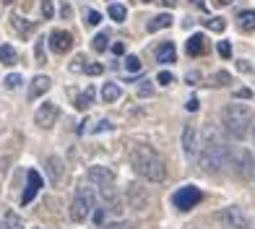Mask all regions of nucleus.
<instances>
[{"instance_id":"f257e3e1","label":"nucleus","mask_w":255,"mask_h":229,"mask_svg":"<svg viewBox=\"0 0 255 229\" xmlns=\"http://www.w3.org/2000/svg\"><path fill=\"white\" fill-rule=\"evenodd\" d=\"M130 167L138 177H143L148 182H161L167 177V164L151 146L138 143L130 148Z\"/></svg>"},{"instance_id":"f03ea898","label":"nucleus","mask_w":255,"mask_h":229,"mask_svg":"<svg viewBox=\"0 0 255 229\" xmlns=\"http://www.w3.org/2000/svg\"><path fill=\"white\" fill-rule=\"evenodd\" d=\"M250 125H253V112L248 105H227L222 110V128L229 138L242 141L250 133Z\"/></svg>"},{"instance_id":"7ed1b4c3","label":"nucleus","mask_w":255,"mask_h":229,"mask_svg":"<svg viewBox=\"0 0 255 229\" xmlns=\"http://www.w3.org/2000/svg\"><path fill=\"white\" fill-rule=\"evenodd\" d=\"M229 156H232V148L219 138V135L208 133V138L201 148V169L208 172V175H216L229 164Z\"/></svg>"},{"instance_id":"20e7f679","label":"nucleus","mask_w":255,"mask_h":229,"mask_svg":"<svg viewBox=\"0 0 255 229\" xmlns=\"http://www.w3.org/2000/svg\"><path fill=\"white\" fill-rule=\"evenodd\" d=\"M94 211H97V196H94V190L86 188V185H81L76 190V196H73V203H71V219L73 222H86Z\"/></svg>"},{"instance_id":"39448f33","label":"nucleus","mask_w":255,"mask_h":229,"mask_svg":"<svg viewBox=\"0 0 255 229\" xmlns=\"http://www.w3.org/2000/svg\"><path fill=\"white\" fill-rule=\"evenodd\" d=\"M201 198H203V193H201V188H195V185H182L175 196H172V203H175V209H180V211H190V209H195V206L201 203Z\"/></svg>"},{"instance_id":"423d86ee","label":"nucleus","mask_w":255,"mask_h":229,"mask_svg":"<svg viewBox=\"0 0 255 229\" xmlns=\"http://www.w3.org/2000/svg\"><path fill=\"white\" fill-rule=\"evenodd\" d=\"M229 164L235 167V172L240 177H253L255 175V159L248 148H235L229 156Z\"/></svg>"},{"instance_id":"0eeeda50","label":"nucleus","mask_w":255,"mask_h":229,"mask_svg":"<svg viewBox=\"0 0 255 229\" xmlns=\"http://www.w3.org/2000/svg\"><path fill=\"white\" fill-rule=\"evenodd\" d=\"M55 120H57V105L55 102H44V105L34 112V122H37L39 128H44V130L52 128Z\"/></svg>"},{"instance_id":"6e6552de","label":"nucleus","mask_w":255,"mask_h":229,"mask_svg":"<svg viewBox=\"0 0 255 229\" xmlns=\"http://www.w3.org/2000/svg\"><path fill=\"white\" fill-rule=\"evenodd\" d=\"M219 216H222V222L229 229H248V216L242 214V209H237V206H227Z\"/></svg>"},{"instance_id":"1a4fd4ad","label":"nucleus","mask_w":255,"mask_h":229,"mask_svg":"<svg viewBox=\"0 0 255 229\" xmlns=\"http://www.w3.org/2000/svg\"><path fill=\"white\" fill-rule=\"evenodd\" d=\"M50 47H52V52H57V55H65L68 50L73 47V37H71V31L55 29V31L50 34Z\"/></svg>"},{"instance_id":"9d476101","label":"nucleus","mask_w":255,"mask_h":229,"mask_svg":"<svg viewBox=\"0 0 255 229\" xmlns=\"http://www.w3.org/2000/svg\"><path fill=\"white\" fill-rule=\"evenodd\" d=\"M89 182L91 185H99V188H107V185H112L115 182V172L112 169H107V167H102V164H94L89 169Z\"/></svg>"},{"instance_id":"9b49d317","label":"nucleus","mask_w":255,"mask_h":229,"mask_svg":"<svg viewBox=\"0 0 255 229\" xmlns=\"http://www.w3.org/2000/svg\"><path fill=\"white\" fill-rule=\"evenodd\" d=\"M39 188H42V177H39V172L37 169H29L26 172V190H24V196H21V203H31L34 201V196L39 193Z\"/></svg>"},{"instance_id":"f8f14e48","label":"nucleus","mask_w":255,"mask_h":229,"mask_svg":"<svg viewBox=\"0 0 255 229\" xmlns=\"http://www.w3.org/2000/svg\"><path fill=\"white\" fill-rule=\"evenodd\" d=\"M182 151L188 159H193L198 154V130L193 125H185V130H182Z\"/></svg>"},{"instance_id":"ddd939ff","label":"nucleus","mask_w":255,"mask_h":229,"mask_svg":"<svg viewBox=\"0 0 255 229\" xmlns=\"http://www.w3.org/2000/svg\"><path fill=\"white\" fill-rule=\"evenodd\" d=\"M50 86H52V81H50L47 76H34V78H31V86H29V91H26V97L34 102V99H39L42 94H47Z\"/></svg>"},{"instance_id":"4468645a","label":"nucleus","mask_w":255,"mask_h":229,"mask_svg":"<svg viewBox=\"0 0 255 229\" xmlns=\"http://www.w3.org/2000/svg\"><path fill=\"white\" fill-rule=\"evenodd\" d=\"M156 60H159L161 65H169V63H175V60H177L175 42H161L159 47H156Z\"/></svg>"},{"instance_id":"2eb2a0df","label":"nucleus","mask_w":255,"mask_h":229,"mask_svg":"<svg viewBox=\"0 0 255 229\" xmlns=\"http://www.w3.org/2000/svg\"><path fill=\"white\" fill-rule=\"evenodd\" d=\"M128 203H130L135 211H143L146 209L148 198L141 196V185H128Z\"/></svg>"},{"instance_id":"dca6fc26","label":"nucleus","mask_w":255,"mask_h":229,"mask_svg":"<svg viewBox=\"0 0 255 229\" xmlns=\"http://www.w3.org/2000/svg\"><path fill=\"white\" fill-rule=\"evenodd\" d=\"M185 50H188L190 57H198L206 52V37L203 34H193V37L188 39V44H185Z\"/></svg>"},{"instance_id":"f3484780","label":"nucleus","mask_w":255,"mask_h":229,"mask_svg":"<svg viewBox=\"0 0 255 229\" xmlns=\"http://www.w3.org/2000/svg\"><path fill=\"white\" fill-rule=\"evenodd\" d=\"M102 196H104V203L110 206V211H115V214H120V211H123V203H120V198H118V193H115L112 185L102 188Z\"/></svg>"},{"instance_id":"a211bd4d","label":"nucleus","mask_w":255,"mask_h":229,"mask_svg":"<svg viewBox=\"0 0 255 229\" xmlns=\"http://www.w3.org/2000/svg\"><path fill=\"white\" fill-rule=\"evenodd\" d=\"M172 26V16L169 13H159V16H154L151 21L146 24V29H148V34H154V31H161V29H169Z\"/></svg>"},{"instance_id":"6ab92c4d","label":"nucleus","mask_w":255,"mask_h":229,"mask_svg":"<svg viewBox=\"0 0 255 229\" xmlns=\"http://www.w3.org/2000/svg\"><path fill=\"white\" fill-rule=\"evenodd\" d=\"M47 177H50V182H55V185L63 177V164H60V159H57V156L47 159Z\"/></svg>"},{"instance_id":"aec40b11","label":"nucleus","mask_w":255,"mask_h":229,"mask_svg":"<svg viewBox=\"0 0 255 229\" xmlns=\"http://www.w3.org/2000/svg\"><path fill=\"white\" fill-rule=\"evenodd\" d=\"M120 97H123V89H120L118 84H104V89H102V99L107 102V105L118 102Z\"/></svg>"},{"instance_id":"412c9836","label":"nucleus","mask_w":255,"mask_h":229,"mask_svg":"<svg viewBox=\"0 0 255 229\" xmlns=\"http://www.w3.org/2000/svg\"><path fill=\"white\" fill-rule=\"evenodd\" d=\"M16 60H18L16 50L10 47V44H0V63L3 65H16Z\"/></svg>"},{"instance_id":"4be33fe9","label":"nucleus","mask_w":255,"mask_h":229,"mask_svg":"<svg viewBox=\"0 0 255 229\" xmlns=\"http://www.w3.org/2000/svg\"><path fill=\"white\" fill-rule=\"evenodd\" d=\"M237 21H240L242 31H253L255 29V10H242V13L237 16Z\"/></svg>"},{"instance_id":"5701e85b","label":"nucleus","mask_w":255,"mask_h":229,"mask_svg":"<svg viewBox=\"0 0 255 229\" xmlns=\"http://www.w3.org/2000/svg\"><path fill=\"white\" fill-rule=\"evenodd\" d=\"M89 105H94V89H91V86H86L84 94L76 97V107H78V110H86Z\"/></svg>"},{"instance_id":"b1692460","label":"nucleus","mask_w":255,"mask_h":229,"mask_svg":"<svg viewBox=\"0 0 255 229\" xmlns=\"http://www.w3.org/2000/svg\"><path fill=\"white\" fill-rule=\"evenodd\" d=\"M5 229H24V222L16 211H5Z\"/></svg>"},{"instance_id":"393cba45","label":"nucleus","mask_w":255,"mask_h":229,"mask_svg":"<svg viewBox=\"0 0 255 229\" xmlns=\"http://www.w3.org/2000/svg\"><path fill=\"white\" fill-rule=\"evenodd\" d=\"M102 21V13L99 10H94V8H84V24L86 26H97Z\"/></svg>"},{"instance_id":"a878e982","label":"nucleus","mask_w":255,"mask_h":229,"mask_svg":"<svg viewBox=\"0 0 255 229\" xmlns=\"http://www.w3.org/2000/svg\"><path fill=\"white\" fill-rule=\"evenodd\" d=\"M107 13H110V18H112V21H118V24H123V21H125V16H128V13H125V8H123L120 3H112Z\"/></svg>"},{"instance_id":"bb28decb","label":"nucleus","mask_w":255,"mask_h":229,"mask_svg":"<svg viewBox=\"0 0 255 229\" xmlns=\"http://www.w3.org/2000/svg\"><path fill=\"white\" fill-rule=\"evenodd\" d=\"M107 44H110L107 31H99L97 37H94V44H91V47H94V52H104V50H107Z\"/></svg>"},{"instance_id":"cd10ccee","label":"nucleus","mask_w":255,"mask_h":229,"mask_svg":"<svg viewBox=\"0 0 255 229\" xmlns=\"http://www.w3.org/2000/svg\"><path fill=\"white\" fill-rule=\"evenodd\" d=\"M211 84H214V86H229V84H232V76H229L227 71H219V73L211 76Z\"/></svg>"},{"instance_id":"c85d7f7f","label":"nucleus","mask_w":255,"mask_h":229,"mask_svg":"<svg viewBox=\"0 0 255 229\" xmlns=\"http://www.w3.org/2000/svg\"><path fill=\"white\" fill-rule=\"evenodd\" d=\"M125 71L128 73H138V71H141V60H138L135 55H128L125 57Z\"/></svg>"},{"instance_id":"c756f323","label":"nucleus","mask_w":255,"mask_h":229,"mask_svg":"<svg viewBox=\"0 0 255 229\" xmlns=\"http://www.w3.org/2000/svg\"><path fill=\"white\" fill-rule=\"evenodd\" d=\"M10 21H13V26H16L18 34H31V29H34V24H24L21 16H10Z\"/></svg>"},{"instance_id":"7c9ffc66","label":"nucleus","mask_w":255,"mask_h":229,"mask_svg":"<svg viewBox=\"0 0 255 229\" xmlns=\"http://www.w3.org/2000/svg\"><path fill=\"white\" fill-rule=\"evenodd\" d=\"M206 26L211 29V31H219V34H222V31L227 29V21H224V18H208Z\"/></svg>"},{"instance_id":"2f4dec72","label":"nucleus","mask_w":255,"mask_h":229,"mask_svg":"<svg viewBox=\"0 0 255 229\" xmlns=\"http://www.w3.org/2000/svg\"><path fill=\"white\" fill-rule=\"evenodd\" d=\"M42 16H44V21H50L52 16H55V8H52V0H42Z\"/></svg>"},{"instance_id":"473e14b6","label":"nucleus","mask_w":255,"mask_h":229,"mask_svg":"<svg viewBox=\"0 0 255 229\" xmlns=\"http://www.w3.org/2000/svg\"><path fill=\"white\" fill-rule=\"evenodd\" d=\"M151 94H154V86H151V81H143L141 86H138V97H141V99L151 97Z\"/></svg>"},{"instance_id":"72a5a7b5","label":"nucleus","mask_w":255,"mask_h":229,"mask_svg":"<svg viewBox=\"0 0 255 229\" xmlns=\"http://www.w3.org/2000/svg\"><path fill=\"white\" fill-rule=\"evenodd\" d=\"M112 128H115V125H112L110 120H99V122L94 125V128L89 130V133H104V130H112Z\"/></svg>"},{"instance_id":"f704fd0d","label":"nucleus","mask_w":255,"mask_h":229,"mask_svg":"<svg viewBox=\"0 0 255 229\" xmlns=\"http://www.w3.org/2000/svg\"><path fill=\"white\" fill-rule=\"evenodd\" d=\"M156 81H159L161 86H169V84H175V76H172L169 71H161V73L156 76Z\"/></svg>"},{"instance_id":"c9c22d12","label":"nucleus","mask_w":255,"mask_h":229,"mask_svg":"<svg viewBox=\"0 0 255 229\" xmlns=\"http://www.w3.org/2000/svg\"><path fill=\"white\" fill-rule=\"evenodd\" d=\"M216 50H219V55H222L224 60H227V57H232V44H229V42H219Z\"/></svg>"},{"instance_id":"e433bc0d","label":"nucleus","mask_w":255,"mask_h":229,"mask_svg":"<svg viewBox=\"0 0 255 229\" xmlns=\"http://www.w3.org/2000/svg\"><path fill=\"white\" fill-rule=\"evenodd\" d=\"M18 84H21V76H16V73H10L5 78V89H18Z\"/></svg>"},{"instance_id":"4c0bfd02","label":"nucleus","mask_w":255,"mask_h":229,"mask_svg":"<svg viewBox=\"0 0 255 229\" xmlns=\"http://www.w3.org/2000/svg\"><path fill=\"white\" fill-rule=\"evenodd\" d=\"M34 55H37V63H44V39L37 42V47H34Z\"/></svg>"},{"instance_id":"58836bf2","label":"nucleus","mask_w":255,"mask_h":229,"mask_svg":"<svg viewBox=\"0 0 255 229\" xmlns=\"http://www.w3.org/2000/svg\"><path fill=\"white\" fill-rule=\"evenodd\" d=\"M102 71H104V68H102L99 63H91V65H86V73H89V76H99Z\"/></svg>"},{"instance_id":"ea45409f","label":"nucleus","mask_w":255,"mask_h":229,"mask_svg":"<svg viewBox=\"0 0 255 229\" xmlns=\"http://www.w3.org/2000/svg\"><path fill=\"white\" fill-rule=\"evenodd\" d=\"M235 99H253V91L250 89H237L235 91Z\"/></svg>"},{"instance_id":"a19ab883","label":"nucleus","mask_w":255,"mask_h":229,"mask_svg":"<svg viewBox=\"0 0 255 229\" xmlns=\"http://www.w3.org/2000/svg\"><path fill=\"white\" fill-rule=\"evenodd\" d=\"M107 229H133L128 222H115V224H107Z\"/></svg>"},{"instance_id":"79ce46f5","label":"nucleus","mask_w":255,"mask_h":229,"mask_svg":"<svg viewBox=\"0 0 255 229\" xmlns=\"http://www.w3.org/2000/svg\"><path fill=\"white\" fill-rule=\"evenodd\" d=\"M185 110H188V112H195V110H198V99H188V105H185Z\"/></svg>"},{"instance_id":"37998d69","label":"nucleus","mask_w":255,"mask_h":229,"mask_svg":"<svg viewBox=\"0 0 255 229\" xmlns=\"http://www.w3.org/2000/svg\"><path fill=\"white\" fill-rule=\"evenodd\" d=\"M112 52H115V55H123V52H125V44H123V42H115V44H112Z\"/></svg>"},{"instance_id":"c03bdc74","label":"nucleus","mask_w":255,"mask_h":229,"mask_svg":"<svg viewBox=\"0 0 255 229\" xmlns=\"http://www.w3.org/2000/svg\"><path fill=\"white\" fill-rule=\"evenodd\" d=\"M237 68H240L242 73H250V71H253V68H250V63H248V60H240V63H237Z\"/></svg>"},{"instance_id":"a18cd8bd","label":"nucleus","mask_w":255,"mask_h":229,"mask_svg":"<svg viewBox=\"0 0 255 229\" xmlns=\"http://www.w3.org/2000/svg\"><path fill=\"white\" fill-rule=\"evenodd\" d=\"M94 222H97V224L104 222V209H97V211H94Z\"/></svg>"},{"instance_id":"49530a36","label":"nucleus","mask_w":255,"mask_h":229,"mask_svg":"<svg viewBox=\"0 0 255 229\" xmlns=\"http://www.w3.org/2000/svg\"><path fill=\"white\" fill-rule=\"evenodd\" d=\"M60 13H63V18H71L73 10H71V5H68V3H63V10H60Z\"/></svg>"},{"instance_id":"de8ad7c7","label":"nucleus","mask_w":255,"mask_h":229,"mask_svg":"<svg viewBox=\"0 0 255 229\" xmlns=\"http://www.w3.org/2000/svg\"><path fill=\"white\" fill-rule=\"evenodd\" d=\"M214 3H216L219 8H222V5H232V3H235V0H214Z\"/></svg>"},{"instance_id":"09e8293b","label":"nucleus","mask_w":255,"mask_h":229,"mask_svg":"<svg viewBox=\"0 0 255 229\" xmlns=\"http://www.w3.org/2000/svg\"><path fill=\"white\" fill-rule=\"evenodd\" d=\"M161 5H167V8H172V5H177V0H159Z\"/></svg>"},{"instance_id":"8fccbe9b","label":"nucleus","mask_w":255,"mask_h":229,"mask_svg":"<svg viewBox=\"0 0 255 229\" xmlns=\"http://www.w3.org/2000/svg\"><path fill=\"white\" fill-rule=\"evenodd\" d=\"M190 3H193V5H195V8H201V10H203V8H206V3H203V0H190Z\"/></svg>"},{"instance_id":"3c124183","label":"nucleus","mask_w":255,"mask_h":229,"mask_svg":"<svg viewBox=\"0 0 255 229\" xmlns=\"http://www.w3.org/2000/svg\"><path fill=\"white\" fill-rule=\"evenodd\" d=\"M0 3H5V5H8V3H13V0H0Z\"/></svg>"},{"instance_id":"603ef678","label":"nucleus","mask_w":255,"mask_h":229,"mask_svg":"<svg viewBox=\"0 0 255 229\" xmlns=\"http://www.w3.org/2000/svg\"><path fill=\"white\" fill-rule=\"evenodd\" d=\"M253 138H255V125H253Z\"/></svg>"},{"instance_id":"864d4df0","label":"nucleus","mask_w":255,"mask_h":229,"mask_svg":"<svg viewBox=\"0 0 255 229\" xmlns=\"http://www.w3.org/2000/svg\"><path fill=\"white\" fill-rule=\"evenodd\" d=\"M143 3H154V0H143Z\"/></svg>"}]
</instances>
